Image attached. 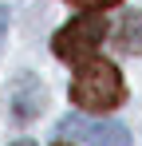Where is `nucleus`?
I'll use <instances>...</instances> for the list:
<instances>
[{"label": "nucleus", "mask_w": 142, "mask_h": 146, "mask_svg": "<svg viewBox=\"0 0 142 146\" xmlns=\"http://www.w3.org/2000/svg\"><path fill=\"white\" fill-rule=\"evenodd\" d=\"M71 103L87 115H107L126 103V83H122V71H118L111 59H83L75 63V75H71Z\"/></svg>", "instance_id": "nucleus-1"}, {"label": "nucleus", "mask_w": 142, "mask_h": 146, "mask_svg": "<svg viewBox=\"0 0 142 146\" xmlns=\"http://www.w3.org/2000/svg\"><path fill=\"white\" fill-rule=\"evenodd\" d=\"M103 36H107V16H103V8H83L75 20L55 32V40H51V51L59 55V59H67V63H83V59H91L99 44H103Z\"/></svg>", "instance_id": "nucleus-2"}, {"label": "nucleus", "mask_w": 142, "mask_h": 146, "mask_svg": "<svg viewBox=\"0 0 142 146\" xmlns=\"http://www.w3.org/2000/svg\"><path fill=\"white\" fill-rule=\"evenodd\" d=\"M59 134L83 146H130V130L122 122H95L83 115H67L59 122Z\"/></svg>", "instance_id": "nucleus-3"}, {"label": "nucleus", "mask_w": 142, "mask_h": 146, "mask_svg": "<svg viewBox=\"0 0 142 146\" xmlns=\"http://www.w3.org/2000/svg\"><path fill=\"white\" fill-rule=\"evenodd\" d=\"M44 107H47L44 83H40L32 71L16 75V83H12V119L16 122H32V119L44 115Z\"/></svg>", "instance_id": "nucleus-4"}, {"label": "nucleus", "mask_w": 142, "mask_h": 146, "mask_svg": "<svg viewBox=\"0 0 142 146\" xmlns=\"http://www.w3.org/2000/svg\"><path fill=\"white\" fill-rule=\"evenodd\" d=\"M115 48L122 55H142V8L122 12V20L115 28Z\"/></svg>", "instance_id": "nucleus-5"}, {"label": "nucleus", "mask_w": 142, "mask_h": 146, "mask_svg": "<svg viewBox=\"0 0 142 146\" xmlns=\"http://www.w3.org/2000/svg\"><path fill=\"white\" fill-rule=\"evenodd\" d=\"M71 8H111V4H118V0H67Z\"/></svg>", "instance_id": "nucleus-6"}, {"label": "nucleus", "mask_w": 142, "mask_h": 146, "mask_svg": "<svg viewBox=\"0 0 142 146\" xmlns=\"http://www.w3.org/2000/svg\"><path fill=\"white\" fill-rule=\"evenodd\" d=\"M4 32H8V8H0V40H4Z\"/></svg>", "instance_id": "nucleus-7"}, {"label": "nucleus", "mask_w": 142, "mask_h": 146, "mask_svg": "<svg viewBox=\"0 0 142 146\" xmlns=\"http://www.w3.org/2000/svg\"><path fill=\"white\" fill-rule=\"evenodd\" d=\"M12 146H36V142H28V138H20V142H12Z\"/></svg>", "instance_id": "nucleus-8"}, {"label": "nucleus", "mask_w": 142, "mask_h": 146, "mask_svg": "<svg viewBox=\"0 0 142 146\" xmlns=\"http://www.w3.org/2000/svg\"><path fill=\"white\" fill-rule=\"evenodd\" d=\"M55 146H71V142H55Z\"/></svg>", "instance_id": "nucleus-9"}]
</instances>
